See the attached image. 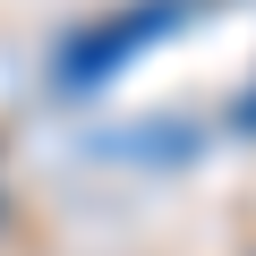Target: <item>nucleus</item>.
Wrapping results in <instances>:
<instances>
[{"label": "nucleus", "instance_id": "f257e3e1", "mask_svg": "<svg viewBox=\"0 0 256 256\" xmlns=\"http://www.w3.org/2000/svg\"><path fill=\"white\" fill-rule=\"evenodd\" d=\"M214 0H137V9H120V18H102V26H86L60 60H52V86L68 94V102H86L94 86H111L128 60H137L146 43H171L188 18H205Z\"/></svg>", "mask_w": 256, "mask_h": 256}]
</instances>
